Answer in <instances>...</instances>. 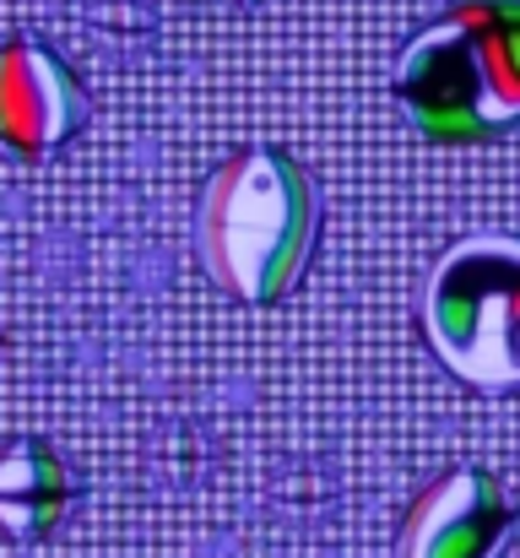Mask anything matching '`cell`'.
Returning <instances> with one entry per match:
<instances>
[{"mask_svg":"<svg viewBox=\"0 0 520 558\" xmlns=\"http://www.w3.org/2000/svg\"><path fill=\"white\" fill-rule=\"evenodd\" d=\"M321 244V195L310 169L282 147H239L201 190V266L239 304H277L299 288Z\"/></svg>","mask_w":520,"mask_h":558,"instance_id":"6da1fadb","label":"cell"},{"mask_svg":"<svg viewBox=\"0 0 520 558\" xmlns=\"http://www.w3.org/2000/svg\"><path fill=\"white\" fill-rule=\"evenodd\" d=\"M396 98L439 147L520 125V0H456L423 22L396 60Z\"/></svg>","mask_w":520,"mask_h":558,"instance_id":"7a4b0ae2","label":"cell"},{"mask_svg":"<svg viewBox=\"0 0 520 558\" xmlns=\"http://www.w3.org/2000/svg\"><path fill=\"white\" fill-rule=\"evenodd\" d=\"M423 337L477 390H520V239H456L423 282Z\"/></svg>","mask_w":520,"mask_h":558,"instance_id":"3957f363","label":"cell"},{"mask_svg":"<svg viewBox=\"0 0 520 558\" xmlns=\"http://www.w3.org/2000/svg\"><path fill=\"white\" fill-rule=\"evenodd\" d=\"M87 125L82 76L27 33L0 38V147L22 163L55 158Z\"/></svg>","mask_w":520,"mask_h":558,"instance_id":"277c9868","label":"cell"},{"mask_svg":"<svg viewBox=\"0 0 520 558\" xmlns=\"http://www.w3.org/2000/svg\"><path fill=\"white\" fill-rule=\"evenodd\" d=\"M516 532V505L488 466H445L401 515V558H494Z\"/></svg>","mask_w":520,"mask_h":558,"instance_id":"5b68a950","label":"cell"},{"mask_svg":"<svg viewBox=\"0 0 520 558\" xmlns=\"http://www.w3.org/2000/svg\"><path fill=\"white\" fill-rule=\"evenodd\" d=\"M71 499H76V483L44 439L0 445V537L44 543L65 521Z\"/></svg>","mask_w":520,"mask_h":558,"instance_id":"8992f818","label":"cell"}]
</instances>
